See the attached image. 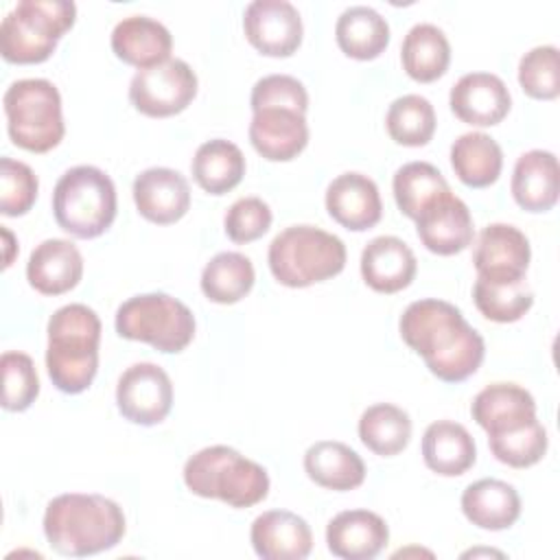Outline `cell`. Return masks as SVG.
Here are the masks:
<instances>
[{
	"mask_svg": "<svg viewBox=\"0 0 560 560\" xmlns=\"http://www.w3.org/2000/svg\"><path fill=\"white\" fill-rule=\"evenodd\" d=\"M398 330L402 341L424 359L429 372L444 383L472 376L486 354L483 337L446 300L422 298L411 302L400 315Z\"/></svg>",
	"mask_w": 560,
	"mask_h": 560,
	"instance_id": "obj_1",
	"label": "cell"
},
{
	"mask_svg": "<svg viewBox=\"0 0 560 560\" xmlns=\"http://www.w3.org/2000/svg\"><path fill=\"white\" fill-rule=\"evenodd\" d=\"M122 508L103 494L66 492L55 497L44 512L48 545L72 558L107 551L125 536Z\"/></svg>",
	"mask_w": 560,
	"mask_h": 560,
	"instance_id": "obj_2",
	"label": "cell"
},
{
	"mask_svg": "<svg viewBox=\"0 0 560 560\" xmlns=\"http://www.w3.org/2000/svg\"><path fill=\"white\" fill-rule=\"evenodd\" d=\"M46 370L63 394L85 392L98 370L101 319L85 304H66L48 319Z\"/></svg>",
	"mask_w": 560,
	"mask_h": 560,
	"instance_id": "obj_3",
	"label": "cell"
},
{
	"mask_svg": "<svg viewBox=\"0 0 560 560\" xmlns=\"http://www.w3.org/2000/svg\"><path fill=\"white\" fill-rule=\"evenodd\" d=\"M184 483L192 494L219 499L232 508H252L269 494L267 470L225 444L190 455L184 464Z\"/></svg>",
	"mask_w": 560,
	"mask_h": 560,
	"instance_id": "obj_4",
	"label": "cell"
},
{
	"mask_svg": "<svg viewBox=\"0 0 560 560\" xmlns=\"http://www.w3.org/2000/svg\"><path fill=\"white\" fill-rule=\"evenodd\" d=\"M273 278L291 289L311 287L346 267V245L315 225H289L273 236L267 252Z\"/></svg>",
	"mask_w": 560,
	"mask_h": 560,
	"instance_id": "obj_5",
	"label": "cell"
},
{
	"mask_svg": "<svg viewBox=\"0 0 560 560\" xmlns=\"http://www.w3.org/2000/svg\"><path fill=\"white\" fill-rule=\"evenodd\" d=\"M52 214L59 228L77 238L101 236L116 219L112 177L90 164L68 168L55 184Z\"/></svg>",
	"mask_w": 560,
	"mask_h": 560,
	"instance_id": "obj_6",
	"label": "cell"
},
{
	"mask_svg": "<svg viewBox=\"0 0 560 560\" xmlns=\"http://www.w3.org/2000/svg\"><path fill=\"white\" fill-rule=\"evenodd\" d=\"M70 0H20L0 24V52L11 63H42L74 24Z\"/></svg>",
	"mask_w": 560,
	"mask_h": 560,
	"instance_id": "obj_7",
	"label": "cell"
},
{
	"mask_svg": "<svg viewBox=\"0 0 560 560\" xmlns=\"http://www.w3.org/2000/svg\"><path fill=\"white\" fill-rule=\"evenodd\" d=\"M2 103L13 144L33 153H46L61 142L66 127L61 96L55 83L48 79L13 81Z\"/></svg>",
	"mask_w": 560,
	"mask_h": 560,
	"instance_id": "obj_8",
	"label": "cell"
},
{
	"mask_svg": "<svg viewBox=\"0 0 560 560\" xmlns=\"http://www.w3.org/2000/svg\"><path fill=\"white\" fill-rule=\"evenodd\" d=\"M116 332L122 339L144 341L166 354L182 352L195 337V315L168 293H142L118 306Z\"/></svg>",
	"mask_w": 560,
	"mask_h": 560,
	"instance_id": "obj_9",
	"label": "cell"
},
{
	"mask_svg": "<svg viewBox=\"0 0 560 560\" xmlns=\"http://www.w3.org/2000/svg\"><path fill=\"white\" fill-rule=\"evenodd\" d=\"M197 94V74L184 59H166L142 68L131 77L129 98L133 107L151 118L184 112Z\"/></svg>",
	"mask_w": 560,
	"mask_h": 560,
	"instance_id": "obj_10",
	"label": "cell"
},
{
	"mask_svg": "<svg viewBox=\"0 0 560 560\" xmlns=\"http://www.w3.org/2000/svg\"><path fill=\"white\" fill-rule=\"evenodd\" d=\"M116 405L125 420L153 427L173 407V383L160 365L149 361L133 363L118 378Z\"/></svg>",
	"mask_w": 560,
	"mask_h": 560,
	"instance_id": "obj_11",
	"label": "cell"
},
{
	"mask_svg": "<svg viewBox=\"0 0 560 560\" xmlns=\"http://www.w3.org/2000/svg\"><path fill=\"white\" fill-rule=\"evenodd\" d=\"M243 31L249 44L269 57H289L302 44V18L289 0H254L245 7Z\"/></svg>",
	"mask_w": 560,
	"mask_h": 560,
	"instance_id": "obj_12",
	"label": "cell"
},
{
	"mask_svg": "<svg viewBox=\"0 0 560 560\" xmlns=\"http://www.w3.org/2000/svg\"><path fill=\"white\" fill-rule=\"evenodd\" d=\"M532 249L527 236L510 223H490L486 225L472 252V262L477 278L514 282L523 280L529 267Z\"/></svg>",
	"mask_w": 560,
	"mask_h": 560,
	"instance_id": "obj_13",
	"label": "cell"
},
{
	"mask_svg": "<svg viewBox=\"0 0 560 560\" xmlns=\"http://www.w3.org/2000/svg\"><path fill=\"white\" fill-rule=\"evenodd\" d=\"M416 230L422 245L440 256L464 252L472 243V217L468 206L446 190L433 199L416 219Z\"/></svg>",
	"mask_w": 560,
	"mask_h": 560,
	"instance_id": "obj_14",
	"label": "cell"
},
{
	"mask_svg": "<svg viewBox=\"0 0 560 560\" xmlns=\"http://www.w3.org/2000/svg\"><path fill=\"white\" fill-rule=\"evenodd\" d=\"M448 105L462 122L490 127L508 116L512 96L501 77L492 72H468L451 88Z\"/></svg>",
	"mask_w": 560,
	"mask_h": 560,
	"instance_id": "obj_15",
	"label": "cell"
},
{
	"mask_svg": "<svg viewBox=\"0 0 560 560\" xmlns=\"http://www.w3.org/2000/svg\"><path fill=\"white\" fill-rule=\"evenodd\" d=\"M133 201L138 212L158 225L179 221L190 208V186L186 177L166 166H153L136 175Z\"/></svg>",
	"mask_w": 560,
	"mask_h": 560,
	"instance_id": "obj_16",
	"label": "cell"
},
{
	"mask_svg": "<svg viewBox=\"0 0 560 560\" xmlns=\"http://www.w3.org/2000/svg\"><path fill=\"white\" fill-rule=\"evenodd\" d=\"M326 210L352 232L370 230L383 214L378 186L363 173H341L326 188Z\"/></svg>",
	"mask_w": 560,
	"mask_h": 560,
	"instance_id": "obj_17",
	"label": "cell"
},
{
	"mask_svg": "<svg viewBox=\"0 0 560 560\" xmlns=\"http://www.w3.org/2000/svg\"><path fill=\"white\" fill-rule=\"evenodd\" d=\"M249 142L262 158L289 162L302 153L308 142L306 116L289 107L258 109L249 122Z\"/></svg>",
	"mask_w": 560,
	"mask_h": 560,
	"instance_id": "obj_18",
	"label": "cell"
},
{
	"mask_svg": "<svg viewBox=\"0 0 560 560\" xmlns=\"http://www.w3.org/2000/svg\"><path fill=\"white\" fill-rule=\"evenodd\" d=\"M249 538L262 560H304L313 549L308 523L289 510H269L256 516Z\"/></svg>",
	"mask_w": 560,
	"mask_h": 560,
	"instance_id": "obj_19",
	"label": "cell"
},
{
	"mask_svg": "<svg viewBox=\"0 0 560 560\" xmlns=\"http://www.w3.org/2000/svg\"><path fill=\"white\" fill-rule=\"evenodd\" d=\"M389 540L387 523L370 510H346L330 518L326 545L332 556L343 560H372Z\"/></svg>",
	"mask_w": 560,
	"mask_h": 560,
	"instance_id": "obj_20",
	"label": "cell"
},
{
	"mask_svg": "<svg viewBox=\"0 0 560 560\" xmlns=\"http://www.w3.org/2000/svg\"><path fill=\"white\" fill-rule=\"evenodd\" d=\"M83 276V256L66 238H46L28 256L26 280L44 295H61L79 284Z\"/></svg>",
	"mask_w": 560,
	"mask_h": 560,
	"instance_id": "obj_21",
	"label": "cell"
},
{
	"mask_svg": "<svg viewBox=\"0 0 560 560\" xmlns=\"http://www.w3.org/2000/svg\"><path fill=\"white\" fill-rule=\"evenodd\" d=\"M418 262L398 236H376L361 252V276L378 293H396L411 284Z\"/></svg>",
	"mask_w": 560,
	"mask_h": 560,
	"instance_id": "obj_22",
	"label": "cell"
},
{
	"mask_svg": "<svg viewBox=\"0 0 560 560\" xmlns=\"http://www.w3.org/2000/svg\"><path fill=\"white\" fill-rule=\"evenodd\" d=\"M171 31L149 15L122 18L112 31L114 55L138 70L171 59Z\"/></svg>",
	"mask_w": 560,
	"mask_h": 560,
	"instance_id": "obj_23",
	"label": "cell"
},
{
	"mask_svg": "<svg viewBox=\"0 0 560 560\" xmlns=\"http://www.w3.org/2000/svg\"><path fill=\"white\" fill-rule=\"evenodd\" d=\"M558 160L551 151H525L512 171L514 201L527 212L551 210L558 201Z\"/></svg>",
	"mask_w": 560,
	"mask_h": 560,
	"instance_id": "obj_24",
	"label": "cell"
},
{
	"mask_svg": "<svg viewBox=\"0 0 560 560\" xmlns=\"http://www.w3.org/2000/svg\"><path fill=\"white\" fill-rule=\"evenodd\" d=\"M462 512L481 529H508L521 516V497L512 483L486 477L462 492Z\"/></svg>",
	"mask_w": 560,
	"mask_h": 560,
	"instance_id": "obj_25",
	"label": "cell"
},
{
	"mask_svg": "<svg viewBox=\"0 0 560 560\" xmlns=\"http://www.w3.org/2000/svg\"><path fill=\"white\" fill-rule=\"evenodd\" d=\"M422 459L442 477L464 475L477 459V446L468 429L453 420H435L422 435Z\"/></svg>",
	"mask_w": 560,
	"mask_h": 560,
	"instance_id": "obj_26",
	"label": "cell"
},
{
	"mask_svg": "<svg viewBox=\"0 0 560 560\" xmlns=\"http://www.w3.org/2000/svg\"><path fill=\"white\" fill-rule=\"evenodd\" d=\"M304 470L322 488L346 492L359 488L365 479L361 455L343 442L319 440L304 453Z\"/></svg>",
	"mask_w": 560,
	"mask_h": 560,
	"instance_id": "obj_27",
	"label": "cell"
},
{
	"mask_svg": "<svg viewBox=\"0 0 560 560\" xmlns=\"http://www.w3.org/2000/svg\"><path fill=\"white\" fill-rule=\"evenodd\" d=\"M335 39L348 57L368 61L387 48L389 24L376 9L368 4H352L339 13Z\"/></svg>",
	"mask_w": 560,
	"mask_h": 560,
	"instance_id": "obj_28",
	"label": "cell"
},
{
	"mask_svg": "<svg viewBox=\"0 0 560 560\" xmlns=\"http://www.w3.org/2000/svg\"><path fill=\"white\" fill-rule=\"evenodd\" d=\"M400 61L413 81L431 83L440 79L451 61V44L444 31L431 22L413 24L402 39Z\"/></svg>",
	"mask_w": 560,
	"mask_h": 560,
	"instance_id": "obj_29",
	"label": "cell"
},
{
	"mask_svg": "<svg viewBox=\"0 0 560 560\" xmlns=\"http://www.w3.org/2000/svg\"><path fill=\"white\" fill-rule=\"evenodd\" d=\"M451 166L466 186L486 188L501 175L503 151L492 136L468 131L451 144Z\"/></svg>",
	"mask_w": 560,
	"mask_h": 560,
	"instance_id": "obj_30",
	"label": "cell"
},
{
	"mask_svg": "<svg viewBox=\"0 0 560 560\" xmlns=\"http://www.w3.org/2000/svg\"><path fill=\"white\" fill-rule=\"evenodd\" d=\"M192 177L210 195H225L241 184L245 175L243 151L223 138L199 144L192 158Z\"/></svg>",
	"mask_w": 560,
	"mask_h": 560,
	"instance_id": "obj_31",
	"label": "cell"
},
{
	"mask_svg": "<svg viewBox=\"0 0 560 560\" xmlns=\"http://www.w3.org/2000/svg\"><path fill=\"white\" fill-rule=\"evenodd\" d=\"M472 420L488 433L499 427L536 416L534 396L516 383L486 385L470 405Z\"/></svg>",
	"mask_w": 560,
	"mask_h": 560,
	"instance_id": "obj_32",
	"label": "cell"
},
{
	"mask_svg": "<svg viewBox=\"0 0 560 560\" xmlns=\"http://www.w3.org/2000/svg\"><path fill=\"white\" fill-rule=\"evenodd\" d=\"M488 444L499 462L512 468H527L542 459V455L547 453L549 438L540 420L534 416L488 431Z\"/></svg>",
	"mask_w": 560,
	"mask_h": 560,
	"instance_id": "obj_33",
	"label": "cell"
},
{
	"mask_svg": "<svg viewBox=\"0 0 560 560\" xmlns=\"http://www.w3.org/2000/svg\"><path fill=\"white\" fill-rule=\"evenodd\" d=\"M361 442L381 457L398 455L411 438V418L392 402L370 405L359 418Z\"/></svg>",
	"mask_w": 560,
	"mask_h": 560,
	"instance_id": "obj_34",
	"label": "cell"
},
{
	"mask_svg": "<svg viewBox=\"0 0 560 560\" xmlns=\"http://www.w3.org/2000/svg\"><path fill=\"white\" fill-rule=\"evenodd\" d=\"M201 291L210 302L234 304L254 287V265L241 252H221L201 271Z\"/></svg>",
	"mask_w": 560,
	"mask_h": 560,
	"instance_id": "obj_35",
	"label": "cell"
},
{
	"mask_svg": "<svg viewBox=\"0 0 560 560\" xmlns=\"http://www.w3.org/2000/svg\"><path fill=\"white\" fill-rule=\"evenodd\" d=\"M394 199L398 210L409 217L418 219L420 212L448 188L444 175L429 162H407L394 173Z\"/></svg>",
	"mask_w": 560,
	"mask_h": 560,
	"instance_id": "obj_36",
	"label": "cell"
},
{
	"mask_svg": "<svg viewBox=\"0 0 560 560\" xmlns=\"http://www.w3.org/2000/svg\"><path fill=\"white\" fill-rule=\"evenodd\" d=\"M472 300L486 319L508 324L521 319L534 304V293L527 280L497 282L477 278L472 287Z\"/></svg>",
	"mask_w": 560,
	"mask_h": 560,
	"instance_id": "obj_37",
	"label": "cell"
},
{
	"mask_svg": "<svg viewBox=\"0 0 560 560\" xmlns=\"http://www.w3.org/2000/svg\"><path fill=\"white\" fill-rule=\"evenodd\" d=\"M385 127L394 142L405 147H422L433 138L435 109L431 101L420 94L398 96L387 109Z\"/></svg>",
	"mask_w": 560,
	"mask_h": 560,
	"instance_id": "obj_38",
	"label": "cell"
},
{
	"mask_svg": "<svg viewBox=\"0 0 560 560\" xmlns=\"http://www.w3.org/2000/svg\"><path fill=\"white\" fill-rule=\"evenodd\" d=\"M518 83L532 98H556L560 94L558 48L545 44L527 50L518 61Z\"/></svg>",
	"mask_w": 560,
	"mask_h": 560,
	"instance_id": "obj_39",
	"label": "cell"
},
{
	"mask_svg": "<svg viewBox=\"0 0 560 560\" xmlns=\"http://www.w3.org/2000/svg\"><path fill=\"white\" fill-rule=\"evenodd\" d=\"M2 368V407L7 411L28 409L39 394V376L26 352L9 350L0 359Z\"/></svg>",
	"mask_w": 560,
	"mask_h": 560,
	"instance_id": "obj_40",
	"label": "cell"
},
{
	"mask_svg": "<svg viewBox=\"0 0 560 560\" xmlns=\"http://www.w3.org/2000/svg\"><path fill=\"white\" fill-rule=\"evenodd\" d=\"M37 175L20 160H0V212L7 217L26 214L37 199Z\"/></svg>",
	"mask_w": 560,
	"mask_h": 560,
	"instance_id": "obj_41",
	"label": "cell"
},
{
	"mask_svg": "<svg viewBox=\"0 0 560 560\" xmlns=\"http://www.w3.org/2000/svg\"><path fill=\"white\" fill-rule=\"evenodd\" d=\"M249 105H252V112H258L265 107H289L306 114L308 94L302 81H298L291 74H267L254 83Z\"/></svg>",
	"mask_w": 560,
	"mask_h": 560,
	"instance_id": "obj_42",
	"label": "cell"
},
{
	"mask_svg": "<svg viewBox=\"0 0 560 560\" xmlns=\"http://www.w3.org/2000/svg\"><path fill=\"white\" fill-rule=\"evenodd\" d=\"M271 208L260 197L236 199L223 219L225 234L234 243H249L260 238L271 225Z\"/></svg>",
	"mask_w": 560,
	"mask_h": 560,
	"instance_id": "obj_43",
	"label": "cell"
}]
</instances>
